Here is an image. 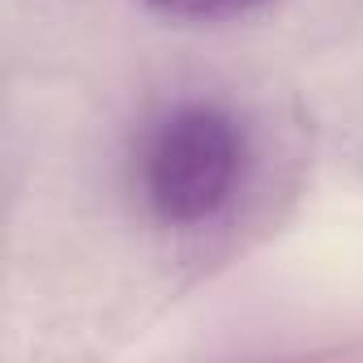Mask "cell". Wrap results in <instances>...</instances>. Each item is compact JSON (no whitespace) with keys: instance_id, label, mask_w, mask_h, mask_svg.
Here are the masks:
<instances>
[{"instance_id":"cell-1","label":"cell","mask_w":363,"mask_h":363,"mask_svg":"<svg viewBox=\"0 0 363 363\" xmlns=\"http://www.w3.org/2000/svg\"><path fill=\"white\" fill-rule=\"evenodd\" d=\"M244 128L223 107L179 103L162 111L141 137V201L167 227H201L231 206L244 175Z\"/></svg>"},{"instance_id":"cell-2","label":"cell","mask_w":363,"mask_h":363,"mask_svg":"<svg viewBox=\"0 0 363 363\" xmlns=\"http://www.w3.org/2000/svg\"><path fill=\"white\" fill-rule=\"evenodd\" d=\"M158 13H184V18H201V13H231V9H248L261 0H145Z\"/></svg>"}]
</instances>
